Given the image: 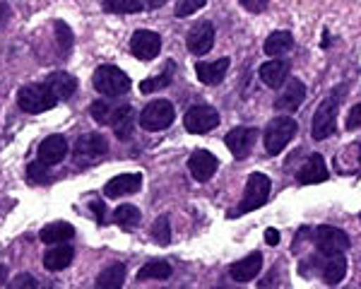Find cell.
Segmentation results:
<instances>
[{
	"instance_id": "5bb4252c",
	"label": "cell",
	"mask_w": 361,
	"mask_h": 289,
	"mask_svg": "<svg viewBox=\"0 0 361 289\" xmlns=\"http://www.w3.org/2000/svg\"><path fill=\"white\" fill-rule=\"evenodd\" d=\"M68 154V140L63 135H49L39 144V161L44 166H56L66 159Z\"/></svg>"
},
{
	"instance_id": "d590c367",
	"label": "cell",
	"mask_w": 361,
	"mask_h": 289,
	"mask_svg": "<svg viewBox=\"0 0 361 289\" xmlns=\"http://www.w3.org/2000/svg\"><path fill=\"white\" fill-rule=\"evenodd\" d=\"M27 173H29V181L32 183H46L49 181V176H46V166L42 164V161H34V164H29V169H27Z\"/></svg>"
},
{
	"instance_id": "52a82bcc",
	"label": "cell",
	"mask_w": 361,
	"mask_h": 289,
	"mask_svg": "<svg viewBox=\"0 0 361 289\" xmlns=\"http://www.w3.org/2000/svg\"><path fill=\"white\" fill-rule=\"evenodd\" d=\"M109 152V142L99 133H87L75 144V164L80 166H92L97 161L104 159V154Z\"/></svg>"
},
{
	"instance_id": "8992f818",
	"label": "cell",
	"mask_w": 361,
	"mask_h": 289,
	"mask_svg": "<svg viewBox=\"0 0 361 289\" xmlns=\"http://www.w3.org/2000/svg\"><path fill=\"white\" fill-rule=\"evenodd\" d=\"M313 241H316L320 258L345 256V251L349 248V244H352L345 231L337 227H328V224H323V227H318L313 231Z\"/></svg>"
},
{
	"instance_id": "603a6c76",
	"label": "cell",
	"mask_w": 361,
	"mask_h": 289,
	"mask_svg": "<svg viewBox=\"0 0 361 289\" xmlns=\"http://www.w3.org/2000/svg\"><path fill=\"white\" fill-rule=\"evenodd\" d=\"M126 282V265L114 263L106 270H102L97 277V289H123Z\"/></svg>"
},
{
	"instance_id": "4dcf8cb0",
	"label": "cell",
	"mask_w": 361,
	"mask_h": 289,
	"mask_svg": "<svg viewBox=\"0 0 361 289\" xmlns=\"http://www.w3.org/2000/svg\"><path fill=\"white\" fill-rule=\"evenodd\" d=\"M114 219H116V224H118V227L133 229V227H137V224H140V210L135 205H121L118 210L114 212Z\"/></svg>"
},
{
	"instance_id": "83f0119b",
	"label": "cell",
	"mask_w": 361,
	"mask_h": 289,
	"mask_svg": "<svg viewBox=\"0 0 361 289\" xmlns=\"http://www.w3.org/2000/svg\"><path fill=\"white\" fill-rule=\"evenodd\" d=\"M171 265L166 263V260H149L147 265H145L142 270L137 273V280H169L171 277Z\"/></svg>"
},
{
	"instance_id": "ee69618b",
	"label": "cell",
	"mask_w": 361,
	"mask_h": 289,
	"mask_svg": "<svg viewBox=\"0 0 361 289\" xmlns=\"http://www.w3.org/2000/svg\"><path fill=\"white\" fill-rule=\"evenodd\" d=\"M359 161H361V147H359Z\"/></svg>"
},
{
	"instance_id": "1f68e13d",
	"label": "cell",
	"mask_w": 361,
	"mask_h": 289,
	"mask_svg": "<svg viewBox=\"0 0 361 289\" xmlns=\"http://www.w3.org/2000/svg\"><path fill=\"white\" fill-rule=\"evenodd\" d=\"M171 75H173V63H169L166 70L161 73V75H157V78L145 80V82L140 85V92H145V94H149V92H157V90H161V87H169V85H171Z\"/></svg>"
},
{
	"instance_id": "f546056e",
	"label": "cell",
	"mask_w": 361,
	"mask_h": 289,
	"mask_svg": "<svg viewBox=\"0 0 361 289\" xmlns=\"http://www.w3.org/2000/svg\"><path fill=\"white\" fill-rule=\"evenodd\" d=\"M104 10L106 13H142V10H147V3H142V0H106L104 3Z\"/></svg>"
},
{
	"instance_id": "4316f807",
	"label": "cell",
	"mask_w": 361,
	"mask_h": 289,
	"mask_svg": "<svg viewBox=\"0 0 361 289\" xmlns=\"http://www.w3.org/2000/svg\"><path fill=\"white\" fill-rule=\"evenodd\" d=\"M292 49H294L292 32H272L270 37L265 39V54L267 56H284Z\"/></svg>"
},
{
	"instance_id": "ffe728a7",
	"label": "cell",
	"mask_w": 361,
	"mask_h": 289,
	"mask_svg": "<svg viewBox=\"0 0 361 289\" xmlns=\"http://www.w3.org/2000/svg\"><path fill=\"white\" fill-rule=\"evenodd\" d=\"M258 75L267 87H275L277 90V87H282L289 78V61H282V58H277V61H267L260 66Z\"/></svg>"
},
{
	"instance_id": "60d3db41",
	"label": "cell",
	"mask_w": 361,
	"mask_h": 289,
	"mask_svg": "<svg viewBox=\"0 0 361 289\" xmlns=\"http://www.w3.org/2000/svg\"><path fill=\"white\" fill-rule=\"evenodd\" d=\"M8 20H10V5L8 3H0V29L8 25Z\"/></svg>"
},
{
	"instance_id": "836d02e7",
	"label": "cell",
	"mask_w": 361,
	"mask_h": 289,
	"mask_svg": "<svg viewBox=\"0 0 361 289\" xmlns=\"http://www.w3.org/2000/svg\"><path fill=\"white\" fill-rule=\"evenodd\" d=\"M202 8H205V0H180V3H176V15L188 17Z\"/></svg>"
},
{
	"instance_id": "cb8c5ba5",
	"label": "cell",
	"mask_w": 361,
	"mask_h": 289,
	"mask_svg": "<svg viewBox=\"0 0 361 289\" xmlns=\"http://www.w3.org/2000/svg\"><path fill=\"white\" fill-rule=\"evenodd\" d=\"M121 109H123V104H111L109 99H99L92 104V118L97 121V123H102V125H114L116 123V118H118V113H121Z\"/></svg>"
},
{
	"instance_id": "7402d4cb",
	"label": "cell",
	"mask_w": 361,
	"mask_h": 289,
	"mask_svg": "<svg viewBox=\"0 0 361 289\" xmlns=\"http://www.w3.org/2000/svg\"><path fill=\"white\" fill-rule=\"evenodd\" d=\"M46 85H49V90L56 94L58 102L70 99V97L75 94V90H78V80H75L70 73H54V75H49Z\"/></svg>"
},
{
	"instance_id": "8fae6325",
	"label": "cell",
	"mask_w": 361,
	"mask_h": 289,
	"mask_svg": "<svg viewBox=\"0 0 361 289\" xmlns=\"http://www.w3.org/2000/svg\"><path fill=\"white\" fill-rule=\"evenodd\" d=\"M185 46L193 56H205L209 49L214 46V27L212 22L202 20L190 29L188 37H185Z\"/></svg>"
},
{
	"instance_id": "277c9868",
	"label": "cell",
	"mask_w": 361,
	"mask_h": 289,
	"mask_svg": "<svg viewBox=\"0 0 361 289\" xmlns=\"http://www.w3.org/2000/svg\"><path fill=\"white\" fill-rule=\"evenodd\" d=\"M17 104H20L22 111L27 113H44V111H51L56 106L58 99L56 94L49 90V85H27L20 90L17 94Z\"/></svg>"
},
{
	"instance_id": "8d00e7d4",
	"label": "cell",
	"mask_w": 361,
	"mask_h": 289,
	"mask_svg": "<svg viewBox=\"0 0 361 289\" xmlns=\"http://www.w3.org/2000/svg\"><path fill=\"white\" fill-rule=\"evenodd\" d=\"M8 289H37V280H34L29 273H22V275H17L13 282H10Z\"/></svg>"
},
{
	"instance_id": "ab89813d",
	"label": "cell",
	"mask_w": 361,
	"mask_h": 289,
	"mask_svg": "<svg viewBox=\"0 0 361 289\" xmlns=\"http://www.w3.org/2000/svg\"><path fill=\"white\" fill-rule=\"evenodd\" d=\"M265 244L277 246L279 244V231L277 229H265Z\"/></svg>"
},
{
	"instance_id": "b9f144b4",
	"label": "cell",
	"mask_w": 361,
	"mask_h": 289,
	"mask_svg": "<svg viewBox=\"0 0 361 289\" xmlns=\"http://www.w3.org/2000/svg\"><path fill=\"white\" fill-rule=\"evenodd\" d=\"M243 8H248V10H253V13H255V10H265L267 5H265V3H258V5H255V3H248V0H243Z\"/></svg>"
},
{
	"instance_id": "30bf717a",
	"label": "cell",
	"mask_w": 361,
	"mask_h": 289,
	"mask_svg": "<svg viewBox=\"0 0 361 289\" xmlns=\"http://www.w3.org/2000/svg\"><path fill=\"white\" fill-rule=\"evenodd\" d=\"M130 51L140 61H152L161 51V37L157 32H149V29H137L130 39Z\"/></svg>"
},
{
	"instance_id": "7a4b0ae2",
	"label": "cell",
	"mask_w": 361,
	"mask_h": 289,
	"mask_svg": "<svg viewBox=\"0 0 361 289\" xmlns=\"http://www.w3.org/2000/svg\"><path fill=\"white\" fill-rule=\"evenodd\" d=\"M267 198H270V178L260 171L250 173L246 181V190H243V200L229 212V217H241V215H246V212L258 210V207L265 205Z\"/></svg>"
},
{
	"instance_id": "7bdbcfd3",
	"label": "cell",
	"mask_w": 361,
	"mask_h": 289,
	"mask_svg": "<svg viewBox=\"0 0 361 289\" xmlns=\"http://www.w3.org/2000/svg\"><path fill=\"white\" fill-rule=\"evenodd\" d=\"M5 280H8V268H5V265H0V285H3Z\"/></svg>"
},
{
	"instance_id": "5b68a950",
	"label": "cell",
	"mask_w": 361,
	"mask_h": 289,
	"mask_svg": "<svg viewBox=\"0 0 361 289\" xmlns=\"http://www.w3.org/2000/svg\"><path fill=\"white\" fill-rule=\"evenodd\" d=\"M92 82H94V90L104 97H121L130 90V78H128V75L116 66L97 68Z\"/></svg>"
},
{
	"instance_id": "d6a6232c",
	"label": "cell",
	"mask_w": 361,
	"mask_h": 289,
	"mask_svg": "<svg viewBox=\"0 0 361 289\" xmlns=\"http://www.w3.org/2000/svg\"><path fill=\"white\" fill-rule=\"evenodd\" d=\"M152 236H154L157 244H161V246H166L169 241H171V227H169V217H159V219H157L154 227H152Z\"/></svg>"
},
{
	"instance_id": "d6986e66",
	"label": "cell",
	"mask_w": 361,
	"mask_h": 289,
	"mask_svg": "<svg viewBox=\"0 0 361 289\" xmlns=\"http://www.w3.org/2000/svg\"><path fill=\"white\" fill-rule=\"evenodd\" d=\"M229 58H219V61H200L195 66V73H197V80L202 85H219L222 80L226 78V70H229Z\"/></svg>"
},
{
	"instance_id": "9c48e42d",
	"label": "cell",
	"mask_w": 361,
	"mask_h": 289,
	"mask_svg": "<svg viewBox=\"0 0 361 289\" xmlns=\"http://www.w3.org/2000/svg\"><path fill=\"white\" fill-rule=\"evenodd\" d=\"M183 125L188 133H195V135H202V133H209L214 130L219 125V113L214 111L212 106H205V104H200V106H193L188 109L183 116Z\"/></svg>"
},
{
	"instance_id": "e0dca14e",
	"label": "cell",
	"mask_w": 361,
	"mask_h": 289,
	"mask_svg": "<svg viewBox=\"0 0 361 289\" xmlns=\"http://www.w3.org/2000/svg\"><path fill=\"white\" fill-rule=\"evenodd\" d=\"M260 270H263V253L255 251L246 258L236 260V263L229 268V275L234 277L236 282H250L260 275Z\"/></svg>"
},
{
	"instance_id": "484cf974",
	"label": "cell",
	"mask_w": 361,
	"mask_h": 289,
	"mask_svg": "<svg viewBox=\"0 0 361 289\" xmlns=\"http://www.w3.org/2000/svg\"><path fill=\"white\" fill-rule=\"evenodd\" d=\"M347 275V258L345 256H333L323 260V280L328 285H340Z\"/></svg>"
},
{
	"instance_id": "3957f363",
	"label": "cell",
	"mask_w": 361,
	"mask_h": 289,
	"mask_svg": "<svg viewBox=\"0 0 361 289\" xmlns=\"http://www.w3.org/2000/svg\"><path fill=\"white\" fill-rule=\"evenodd\" d=\"M296 130H299V125H296V121L292 116H277V118H272L263 133V142H265L267 154L282 152V149L294 140Z\"/></svg>"
},
{
	"instance_id": "e575fe53",
	"label": "cell",
	"mask_w": 361,
	"mask_h": 289,
	"mask_svg": "<svg viewBox=\"0 0 361 289\" xmlns=\"http://www.w3.org/2000/svg\"><path fill=\"white\" fill-rule=\"evenodd\" d=\"M56 34H58V44H61V49L70 51V46H73V32L68 29L66 22H56Z\"/></svg>"
},
{
	"instance_id": "f35d334b",
	"label": "cell",
	"mask_w": 361,
	"mask_h": 289,
	"mask_svg": "<svg viewBox=\"0 0 361 289\" xmlns=\"http://www.w3.org/2000/svg\"><path fill=\"white\" fill-rule=\"evenodd\" d=\"M90 207L94 210L97 222H106V215H104V212H106V207H104V202H102V200H92V202H90Z\"/></svg>"
},
{
	"instance_id": "ac0fdd59",
	"label": "cell",
	"mask_w": 361,
	"mask_h": 289,
	"mask_svg": "<svg viewBox=\"0 0 361 289\" xmlns=\"http://www.w3.org/2000/svg\"><path fill=\"white\" fill-rule=\"evenodd\" d=\"M296 181L301 186H311V183H323L328 181V169H325V159L320 154H311L306 159V164L301 166L299 173H296Z\"/></svg>"
},
{
	"instance_id": "6da1fadb",
	"label": "cell",
	"mask_w": 361,
	"mask_h": 289,
	"mask_svg": "<svg viewBox=\"0 0 361 289\" xmlns=\"http://www.w3.org/2000/svg\"><path fill=\"white\" fill-rule=\"evenodd\" d=\"M342 94H345V87H337V90H333L320 102V106L316 109V116H313V123H311L313 140H325V137H330L335 133L337 109H340Z\"/></svg>"
},
{
	"instance_id": "2e32d148",
	"label": "cell",
	"mask_w": 361,
	"mask_h": 289,
	"mask_svg": "<svg viewBox=\"0 0 361 289\" xmlns=\"http://www.w3.org/2000/svg\"><path fill=\"white\" fill-rule=\"evenodd\" d=\"M306 99V85L301 82V80L292 78L287 82V87H284V92L277 97L275 102V109H279V111H296V109L304 104Z\"/></svg>"
},
{
	"instance_id": "d4e9b609",
	"label": "cell",
	"mask_w": 361,
	"mask_h": 289,
	"mask_svg": "<svg viewBox=\"0 0 361 289\" xmlns=\"http://www.w3.org/2000/svg\"><path fill=\"white\" fill-rule=\"evenodd\" d=\"M75 236V229L73 224L68 222H51L46 224L42 229V241L44 244H56V246H63V241L73 239Z\"/></svg>"
},
{
	"instance_id": "f1b7e54d",
	"label": "cell",
	"mask_w": 361,
	"mask_h": 289,
	"mask_svg": "<svg viewBox=\"0 0 361 289\" xmlns=\"http://www.w3.org/2000/svg\"><path fill=\"white\" fill-rule=\"evenodd\" d=\"M133 123H135V111H133V106L123 104V109H121L118 118H116V123H114L116 135H118L121 140H128V137L133 135Z\"/></svg>"
},
{
	"instance_id": "4fadbf2b",
	"label": "cell",
	"mask_w": 361,
	"mask_h": 289,
	"mask_svg": "<svg viewBox=\"0 0 361 289\" xmlns=\"http://www.w3.org/2000/svg\"><path fill=\"white\" fill-rule=\"evenodd\" d=\"M217 166H219L217 157H214L212 152H207V149H197L188 159V169L193 173L195 181H200V183L209 181V178L214 176V171H217Z\"/></svg>"
},
{
	"instance_id": "74e56055",
	"label": "cell",
	"mask_w": 361,
	"mask_h": 289,
	"mask_svg": "<svg viewBox=\"0 0 361 289\" xmlns=\"http://www.w3.org/2000/svg\"><path fill=\"white\" fill-rule=\"evenodd\" d=\"M361 128V104L352 106V111L347 116V130H359Z\"/></svg>"
},
{
	"instance_id": "44dd1931",
	"label": "cell",
	"mask_w": 361,
	"mask_h": 289,
	"mask_svg": "<svg viewBox=\"0 0 361 289\" xmlns=\"http://www.w3.org/2000/svg\"><path fill=\"white\" fill-rule=\"evenodd\" d=\"M75 258V248L73 246H54L46 251L44 256V268L51 270V273H58V270H66Z\"/></svg>"
},
{
	"instance_id": "7c38bea8",
	"label": "cell",
	"mask_w": 361,
	"mask_h": 289,
	"mask_svg": "<svg viewBox=\"0 0 361 289\" xmlns=\"http://www.w3.org/2000/svg\"><path fill=\"white\" fill-rule=\"evenodd\" d=\"M258 140V130L255 128H234L226 135V147L236 159H246Z\"/></svg>"
},
{
	"instance_id": "9a60e30c",
	"label": "cell",
	"mask_w": 361,
	"mask_h": 289,
	"mask_svg": "<svg viewBox=\"0 0 361 289\" xmlns=\"http://www.w3.org/2000/svg\"><path fill=\"white\" fill-rule=\"evenodd\" d=\"M140 186H142V173H121L104 186V193H106V198H121V195L137 193Z\"/></svg>"
},
{
	"instance_id": "ba28073f",
	"label": "cell",
	"mask_w": 361,
	"mask_h": 289,
	"mask_svg": "<svg viewBox=\"0 0 361 289\" xmlns=\"http://www.w3.org/2000/svg\"><path fill=\"white\" fill-rule=\"evenodd\" d=\"M173 118H176V111H173L171 102L166 99H157V102H149L147 106L142 109V113H140V125H142L145 130H164L169 125L173 123Z\"/></svg>"
}]
</instances>
